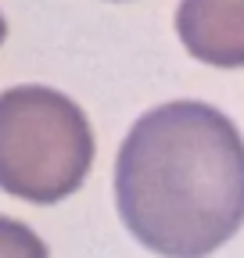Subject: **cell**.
I'll return each mask as SVG.
<instances>
[{
	"label": "cell",
	"mask_w": 244,
	"mask_h": 258,
	"mask_svg": "<svg viewBox=\"0 0 244 258\" xmlns=\"http://www.w3.org/2000/svg\"><path fill=\"white\" fill-rule=\"evenodd\" d=\"M115 208L162 258H208L244 226V137L205 101L144 111L115 154Z\"/></svg>",
	"instance_id": "1"
},
{
	"label": "cell",
	"mask_w": 244,
	"mask_h": 258,
	"mask_svg": "<svg viewBox=\"0 0 244 258\" xmlns=\"http://www.w3.org/2000/svg\"><path fill=\"white\" fill-rule=\"evenodd\" d=\"M94 165V129L83 108L54 86L0 93V190L54 205L76 194Z\"/></svg>",
	"instance_id": "2"
},
{
	"label": "cell",
	"mask_w": 244,
	"mask_h": 258,
	"mask_svg": "<svg viewBox=\"0 0 244 258\" xmlns=\"http://www.w3.org/2000/svg\"><path fill=\"white\" fill-rule=\"evenodd\" d=\"M176 36L205 64L244 69V0H179Z\"/></svg>",
	"instance_id": "3"
},
{
	"label": "cell",
	"mask_w": 244,
	"mask_h": 258,
	"mask_svg": "<svg viewBox=\"0 0 244 258\" xmlns=\"http://www.w3.org/2000/svg\"><path fill=\"white\" fill-rule=\"evenodd\" d=\"M0 258H50L47 244L25 222L0 215Z\"/></svg>",
	"instance_id": "4"
},
{
	"label": "cell",
	"mask_w": 244,
	"mask_h": 258,
	"mask_svg": "<svg viewBox=\"0 0 244 258\" xmlns=\"http://www.w3.org/2000/svg\"><path fill=\"white\" fill-rule=\"evenodd\" d=\"M4 36H8V25H4V18H0V43H4Z\"/></svg>",
	"instance_id": "5"
}]
</instances>
